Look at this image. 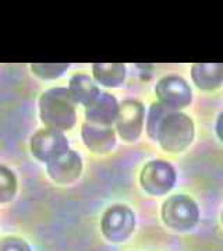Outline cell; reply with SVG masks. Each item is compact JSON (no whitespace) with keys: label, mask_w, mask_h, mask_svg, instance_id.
I'll return each mask as SVG.
<instances>
[{"label":"cell","mask_w":223,"mask_h":251,"mask_svg":"<svg viewBox=\"0 0 223 251\" xmlns=\"http://www.w3.org/2000/svg\"><path fill=\"white\" fill-rule=\"evenodd\" d=\"M155 92L158 95L159 103L172 110L186 108L191 103L193 99V92L190 85L177 75H169L162 78L156 84Z\"/></svg>","instance_id":"obj_6"},{"label":"cell","mask_w":223,"mask_h":251,"mask_svg":"<svg viewBox=\"0 0 223 251\" xmlns=\"http://www.w3.org/2000/svg\"><path fill=\"white\" fill-rule=\"evenodd\" d=\"M85 116L89 123L110 126L119 116V103L116 98L107 92H99L88 106H85Z\"/></svg>","instance_id":"obj_10"},{"label":"cell","mask_w":223,"mask_h":251,"mask_svg":"<svg viewBox=\"0 0 223 251\" xmlns=\"http://www.w3.org/2000/svg\"><path fill=\"white\" fill-rule=\"evenodd\" d=\"M198 218L199 211L194 200L183 194L170 197L162 206V219L165 225L178 232L193 229Z\"/></svg>","instance_id":"obj_3"},{"label":"cell","mask_w":223,"mask_h":251,"mask_svg":"<svg viewBox=\"0 0 223 251\" xmlns=\"http://www.w3.org/2000/svg\"><path fill=\"white\" fill-rule=\"evenodd\" d=\"M147 131L165 151L181 152L193 143L194 123L187 115L155 102L149 109Z\"/></svg>","instance_id":"obj_1"},{"label":"cell","mask_w":223,"mask_h":251,"mask_svg":"<svg viewBox=\"0 0 223 251\" xmlns=\"http://www.w3.org/2000/svg\"><path fill=\"white\" fill-rule=\"evenodd\" d=\"M191 77L198 88L216 90L223 84V63H196L191 69Z\"/></svg>","instance_id":"obj_12"},{"label":"cell","mask_w":223,"mask_h":251,"mask_svg":"<svg viewBox=\"0 0 223 251\" xmlns=\"http://www.w3.org/2000/svg\"><path fill=\"white\" fill-rule=\"evenodd\" d=\"M135 229V215L125 205H113L102 218V233L107 240L120 243L127 240Z\"/></svg>","instance_id":"obj_4"},{"label":"cell","mask_w":223,"mask_h":251,"mask_svg":"<svg viewBox=\"0 0 223 251\" xmlns=\"http://www.w3.org/2000/svg\"><path fill=\"white\" fill-rule=\"evenodd\" d=\"M145 110L138 100H124L119 106L117 116V131L125 141H135L141 135L144 127Z\"/></svg>","instance_id":"obj_8"},{"label":"cell","mask_w":223,"mask_h":251,"mask_svg":"<svg viewBox=\"0 0 223 251\" xmlns=\"http://www.w3.org/2000/svg\"><path fill=\"white\" fill-rule=\"evenodd\" d=\"M31 151L36 159L48 163L60 153L69 151V141L66 140L62 131L53 128H44L32 137Z\"/></svg>","instance_id":"obj_7"},{"label":"cell","mask_w":223,"mask_h":251,"mask_svg":"<svg viewBox=\"0 0 223 251\" xmlns=\"http://www.w3.org/2000/svg\"><path fill=\"white\" fill-rule=\"evenodd\" d=\"M222 224H223V214H222Z\"/></svg>","instance_id":"obj_19"},{"label":"cell","mask_w":223,"mask_h":251,"mask_svg":"<svg viewBox=\"0 0 223 251\" xmlns=\"http://www.w3.org/2000/svg\"><path fill=\"white\" fill-rule=\"evenodd\" d=\"M141 186L152 196H163L174 187L176 172L165 161H152L141 172Z\"/></svg>","instance_id":"obj_5"},{"label":"cell","mask_w":223,"mask_h":251,"mask_svg":"<svg viewBox=\"0 0 223 251\" xmlns=\"http://www.w3.org/2000/svg\"><path fill=\"white\" fill-rule=\"evenodd\" d=\"M67 90L70 92L73 100L84 106H88L99 94L98 87L87 74H75L74 77H72Z\"/></svg>","instance_id":"obj_13"},{"label":"cell","mask_w":223,"mask_h":251,"mask_svg":"<svg viewBox=\"0 0 223 251\" xmlns=\"http://www.w3.org/2000/svg\"><path fill=\"white\" fill-rule=\"evenodd\" d=\"M41 120L48 128L57 131L70 130L75 125V102L67 88H52L39 99Z\"/></svg>","instance_id":"obj_2"},{"label":"cell","mask_w":223,"mask_h":251,"mask_svg":"<svg viewBox=\"0 0 223 251\" xmlns=\"http://www.w3.org/2000/svg\"><path fill=\"white\" fill-rule=\"evenodd\" d=\"M81 134H82L84 144L94 152H109L116 145V134L110 126L85 123L82 126Z\"/></svg>","instance_id":"obj_11"},{"label":"cell","mask_w":223,"mask_h":251,"mask_svg":"<svg viewBox=\"0 0 223 251\" xmlns=\"http://www.w3.org/2000/svg\"><path fill=\"white\" fill-rule=\"evenodd\" d=\"M216 134L221 138V141H223V113L218 119V123H216Z\"/></svg>","instance_id":"obj_18"},{"label":"cell","mask_w":223,"mask_h":251,"mask_svg":"<svg viewBox=\"0 0 223 251\" xmlns=\"http://www.w3.org/2000/svg\"><path fill=\"white\" fill-rule=\"evenodd\" d=\"M95 80L105 87H120L125 80V66L123 63H95L92 66Z\"/></svg>","instance_id":"obj_14"},{"label":"cell","mask_w":223,"mask_h":251,"mask_svg":"<svg viewBox=\"0 0 223 251\" xmlns=\"http://www.w3.org/2000/svg\"><path fill=\"white\" fill-rule=\"evenodd\" d=\"M46 169L53 181L60 184H69L81 176L82 162L78 153L69 150L48 162Z\"/></svg>","instance_id":"obj_9"},{"label":"cell","mask_w":223,"mask_h":251,"mask_svg":"<svg viewBox=\"0 0 223 251\" xmlns=\"http://www.w3.org/2000/svg\"><path fill=\"white\" fill-rule=\"evenodd\" d=\"M0 251H31V247L21 239L6 237L0 240Z\"/></svg>","instance_id":"obj_17"},{"label":"cell","mask_w":223,"mask_h":251,"mask_svg":"<svg viewBox=\"0 0 223 251\" xmlns=\"http://www.w3.org/2000/svg\"><path fill=\"white\" fill-rule=\"evenodd\" d=\"M17 193V180L14 173L0 166V204L10 202Z\"/></svg>","instance_id":"obj_15"},{"label":"cell","mask_w":223,"mask_h":251,"mask_svg":"<svg viewBox=\"0 0 223 251\" xmlns=\"http://www.w3.org/2000/svg\"><path fill=\"white\" fill-rule=\"evenodd\" d=\"M67 69L69 64L66 63H36L31 66L32 73L42 80H54L60 77Z\"/></svg>","instance_id":"obj_16"}]
</instances>
